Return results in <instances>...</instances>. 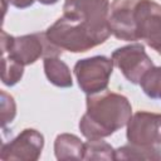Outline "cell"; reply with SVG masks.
Wrapping results in <instances>:
<instances>
[{"label":"cell","mask_w":161,"mask_h":161,"mask_svg":"<svg viewBox=\"0 0 161 161\" xmlns=\"http://www.w3.org/2000/svg\"><path fill=\"white\" fill-rule=\"evenodd\" d=\"M112 62L126 79L133 84H138L143 74L153 67L152 60L145 52V47L140 43L116 49L112 53Z\"/></svg>","instance_id":"obj_6"},{"label":"cell","mask_w":161,"mask_h":161,"mask_svg":"<svg viewBox=\"0 0 161 161\" xmlns=\"http://www.w3.org/2000/svg\"><path fill=\"white\" fill-rule=\"evenodd\" d=\"M138 84L150 98L161 99V67L150 68Z\"/></svg>","instance_id":"obj_15"},{"label":"cell","mask_w":161,"mask_h":161,"mask_svg":"<svg viewBox=\"0 0 161 161\" xmlns=\"http://www.w3.org/2000/svg\"><path fill=\"white\" fill-rule=\"evenodd\" d=\"M127 140L141 146H157L161 143V114L137 112L127 123Z\"/></svg>","instance_id":"obj_7"},{"label":"cell","mask_w":161,"mask_h":161,"mask_svg":"<svg viewBox=\"0 0 161 161\" xmlns=\"http://www.w3.org/2000/svg\"><path fill=\"white\" fill-rule=\"evenodd\" d=\"M83 160H114V150L102 138L88 140L84 143Z\"/></svg>","instance_id":"obj_14"},{"label":"cell","mask_w":161,"mask_h":161,"mask_svg":"<svg viewBox=\"0 0 161 161\" xmlns=\"http://www.w3.org/2000/svg\"><path fill=\"white\" fill-rule=\"evenodd\" d=\"M1 80L6 86H14L16 84L24 73V65L15 62L8 55H3L1 59Z\"/></svg>","instance_id":"obj_16"},{"label":"cell","mask_w":161,"mask_h":161,"mask_svg":"<svg viewBox=\"0 0 161 161\" xmlns=\"http://www.w3.org/2000/svg\"><path fill=\"white\" fill-rule=\"evenodd\" d=\"M0 43L1 54L10 57L23 65L33 64L40 57H58L63 52L48 40L45 33H35L15 38L5 30H1Z\"/></svg>","instance_id":"obj_3"},{"label":"cell","mask_w":161,"mask_h":161,"mask_svg":"<svg viewBox=\"0 0 161 161\" xmlns=\"http://www.w3.org/2000/svg\"><path fill=\"white\" fill-rule=\"evenodd\" d=\"M109 1L108 0H65L63 15L89 23L109 26Z\"/></svg>","instance_id":"obj_10"},{"label":"cell","mask_w":161,"mask_h":161,"mask_svg":"<svg viewBox=\"0 0 161 161\" xmlns=\"http://www.w3.org/2000/svg\"><path fill=\"white\" fill-rule=\"evenodd\" d=\"M138 0H113L108 23L111 33L121 40L135 42L137 40L135 25V8Z\"/></svg>","instance_id":"obj_9"},{"label":"cell","mask_w":161,"mask_h":161,"mask_svg":"<svg viewBox=\"0 0 161 161\" xmlns=\"http://www.w3.org/2000/svg\"><path fill=\"white\" fill-rule=\"evenodd\" d=\"M44 146V137L33 128H25L10 142H4L0 150V160H38Z\"/></svg>","instance_id":"obj_8"},{"label":"cell","mask_w":161,"mask_h":161,"mask_svg":"<svg viewBox=\"0 0 161 161\" xmlns=\"http://www.w3.org/2000/svg\"><path fill=\"white\" fill-rule=\"evenodd\" d=\"M44 72L48 80L57 87L67 88V87H72L73 84L70 69L58 57L44 58Z\"/></svg>","instance_id":"obj_12"},{"label":"cell","mask_w":161,"mask_h":161,"mask_svg":"<svg viewBox=\"0 0 161 161\" xmlns=\"http://www.w3.org/2000/svg\"><path fill=\"white\" fill-rule=\"evenodd\" d=\"M1 125L5 127L8 123H11L15 114H16V107L14 98L8 94L5 91H1Z\"/></svg>","instance_id":"obj_17"},{"label":"cell","mask_w":161,"mask_h":161,"mask_svg":"<svg viewBox=\"0 0 161 161\" xmlns=\"http://www.w3.org/2000/svg\"><path fill=\"white\" fill-rule=\"evenodd\" d=\"M157 160L161 158V147L130 143L114 150V160Z\"/></svg>","instance_id":"obj_13"},{"label":"cell","mask_w":161,"mask_h":161,"mask_svg":"<svg viewBox=\"0 0 161 161\" xmlns=\"http://www.w3.org/2000/svg\"><path fill=\"white\" fill-rule=\"evenodd\" d=\"M135 25L137 40H145L161 54V5L153 0H138L135 8Z\"/></svg>","instance_id":"obj_5"},{"label":"cell","mask_w":161,"mask_h":161,"mask_svg":"<svg viewBox=\"0 0 161 161\" xmlns=\"http://www.w3.org/2000/svg\"><path fill=\"white\" fill-rule=\"evenodd\" d=\"M54 151L58 160H83L84 143L74 135L62 133L55 138Z\"/></svg>","instance_id":"obj_11"},{"label":"cell","mask_w":161,"mask_h":161,"mask_svg":"<svg viewBox=\"0 0 161 161\" xmlns=\"http://www.w3.org/2000/svg\"><path fill=\"white\" fill-rule=\"evenodd\" d=\"M38 1L42 4H45V5H50V4H55L58 0H38Z\"/></svg>","instance_id":"obj_19"},{"label":"cell","mask_w":161,"mask_h":161,"mask_svg":"<svg viewBox=\"0 0 161 161\" xmlns=\"http://www.w3.org/2000/svg\"><path fill=\"white\" fill-rule=\"evenodd\" d=\"M34 1L35 0H6V3H9L13 6L19 8V9H25L28 6H31L34 4Z\"/></svg>","instance_id":"obj_18"},{"label":"cell","mask_w":161,"mask_h":161,"mask_svg":"<svg viewBox=\"0 0 161 161\" xmlns=\"http://www.w3.org/2000/svg\"><path fill=\"white\" fill-rule=\"evenodd\" d=\"M131 114L132 107L125 96L104 89L88 94L87 112L79 121V130L88 140L103 138L126 126Z\"/></svg>","instance_id":"obj_1"},{"label":"cell","mask_w":161,"mask_h":161,"mask_svg":"<svg viewBox=\"0 0 161 161\" xmlns=\"http://www.w3.org/2000/svg\"><path fill=\"white\" fill-rule=\"evenodd\" d=\"M112 69V59L103 55H96L78 60L73 70L80 89L87 94H94L107 89Z\"/></svg>","instance_id":"obj_4"},{"label":"cell","mask_w":161,"mask_h":161,"mask_svg":"<svg viewBox=\"0 0 161 161\" xmlns=\"http://www.w3.org/2000/svg\"><path fill=\"white\" fill-rule=\"evenodd\" d=\"M45 35L62 50L82 53L104 43L111 35V28L63 15L47 29Z\"/></svg>","instance_id":"obj_2"}]
</instances>
